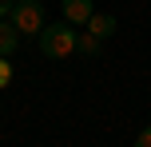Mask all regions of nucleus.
<instances>
[{
	"label": "nucleus",
	"instance_id": "nucleus-1",
	"mask_svg": "<svg viewBox=\"0 0 151 147\" xmlns=\"http://www.w3.org/2000/svg\"><path fill=\"white\" fill-rule=\"evenodd\" d=\"M40 52L48 60H64V56L76 52V28L68 20H56V24H44L40 28Z\"/></svg>",
	"mask_w": 151,
	"mask_h": 147
},
{
	"label": "nucleus",
	"instance_id": "nucleus-2",
	"mask_svg": "<svg viewBox=\"0 0 151 147\" xmlns=\"http://www.w3.org/2000/svg\"><path fill=\"white\" fill-rule=\"evenodd\" d=\"M8 20L16 24L20 36H40V28H44V4H40V0H16V8L8 12Z\"/></svg>",
	"mask_w": 151,
	"mask_h": 147
},
{
	"label": "nucleus",
	"instance_id": "nucleus-3",
	"mask_svg": "<svg viewBox=\"0 0 151 147\" xmlns=\"http://www.w3.org/2000/svg\"><path fill=\"white\" fill-rule=\"evenodd\" d=\"M64 20L68 24H88V16L96 12V8H91V0H64Z\"/></svg>",
	"mask_w": 151,
	"mask_h": 147
},
{
	"label": "nucleus",
	"instance_id": "nucleus-4",
	"mask_svg": "<svg viewBox=\"0 0 151 147\" xmlns=\"http://www.w3.org/2000/svg\"><path fill=\"white\" fill-rule=\"evenodd\" d=\"M83 28H88L91 36H99V40H107V36H111V32H115V20H111V16H107V12H91V16H88V24H83Z\"/></svg>",
	"mask_w": 151,
	"mask_h": 147
},
{
	"label": "nucleus",
	"instance_id": "nucleus-5",
	"mask_svg": "<svg viewBox=\"0 0 151 147\" xmlns=\"http://www.w3.org/2000/svg\"><path fill=\"white\" fill-rule=\"evenodd\" d=\"M20 48V32H16L12 20H0V56H12Z\"/></svg>",
	"mask_w": 151,
	"mask_h": 147
},
{
	"label": "nucleus",
	"instance_id": "nucleus-6",
	"mask_svg": "<svg viewBox=\"0 0 151 147\" xmlns=\"http://www.w3.org/2000/svg\"><path fill=\"white\" fill-rule=\"evenodd\" d=\"M76 52H83V56H96V52H99V36H91V32L83 28V36H76Z\"/></svg>",
	"mask_w": 151,
	"mask_h": 147
},
{
	"label": "nucleus",
	"instance_id": "nucleus-7",
	"mask_svg": "<svg viewBox=\"0 0 151 147\" xmlns=\"http://www.w3.org/2000/svg\"><path fill=\"white\" fill-rule=\"evenodd\" d=\"M12 84V64H8V56H0V87Z\"/></svg>",
	"mask_w": 151,
	"mask_h": 147
},
{
	"label": "nucleus",
	"instance_id": "nucleus-8",
	"mask_svg": "<svg viewBox=\"0 0 151 147\" xmlns=\"http://www.w3.org/2000/svg\"><path fill=\"white\" fill-rule=\"evenodd\" d=\"M135 147H151V127H143V131H139V139H135Z\"/></svg>",
	"mask_w": 151,
	"mask_h": 147
},
{
	"label": "nucleus",
	"instance_id": "nucleus-9",
	"mask_svg": "<svg viewBox=\"0 0 151 147\" xmlns=\"http://www.w3.org/2000/svg\"><path fill=\"white\" fill-rule=\"evenodd\" d=\"M16 8V0H0V20H8V12Z\"/></svg>",
	"mask_w": 151,
	"mask_h": 147
}]
</instances>
